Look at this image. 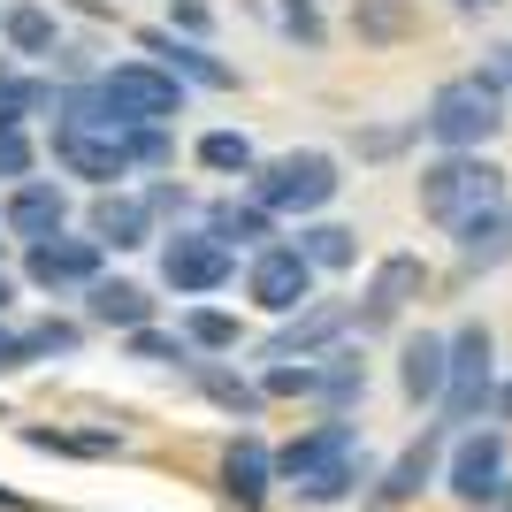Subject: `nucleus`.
<instances>
[{"mask_svg":"<svg viewBox=\"0 0 512 512\" xmlns=\"http://www.w3.org/2000/svg\"><path fill=\"white\" fill-rule=\"evenodd\" d=\"M505 123H512V115H505V85H497L490 69L444 77V85L428 92V107H421V130H428L444 153H482Z\"/></svg>","mask_w":512,"mask_h":512,"instance_id":"nucleus-1","label":"nucleus"},{"mask_svg":"<svg viewBox=\"0 0 512 512\" xmlns=\"http://www.w3.org/2000/svg\"><path fill=\"white\" fill-rule=\"evenodd\" d=\"M337 192H344V169H337V153H321V146H291L245 176V199L260 214H299V222H314Z\"/></svg>","mask_w":512,"mask_h":512,"instance_id":"nucleus-2","label":"nucleus"},{"mask_svg":"<svg viewBox=\"0 0 512 512\" xmlns=\"http://www.w3.org/2000/svg\"><path fill=\"white\" fill-rule=\"evenodd\" d=\"M413 199H421L428 222H467V214L482 207H505V169H497L490 153H436V161H421V176H413Z\"/></svg>","mask_w":512,"mask_h":512,"instance_id":"nucleus-3","label":"nucleus"},{"mask_svg":"<svg viewBox=\"0 0 512 512\" xmlns=\"http://www.w3.org/2000/svg\"><path fill=\"white\" fill-rule=\"evenodd\" d=\"M92 85H100V107H107L115 130H169L176 115H184V92H192V85H176L161 62H146V54L107 62Z\"/></svg>","mask_w":512,"mask_h":512,"instance_id":"nucleus-4","label":"nucleus"},{"mask_svg":"<svg viewBox=\"0 0 512 512\" xmlns=\"http://www.w3.org/2000/svg\"><path fill=\"white\" fill-rule=\"evenodd\" d=\"M444 421L436 428H474L482 413L497 406V344H490V329L482 321H467L459 337H451V360H444Z\"/></svg>","mask_w":512,"mask_h":512,"instance_id":"nucleus-5","label":"nucleus"},{"mask_svg":"<svg viewBox=\"0 0 512 512\" xmlns=\"http://www.w3.org/2000/svg\"><path fill=\"white\" fill-rule=\"evenodd\" d=\"M100 276H107V253H100V237H85V230H62V237H46V245H23V283L46 291V299L92 291Z\"/></svg>","mask_w":512,"mask_h":512,"instance_id":"nucleus-6","label":"nucleus"},{"mask_svg":"<svg viewBox=\"0 0 512 512\" xmlns=\"http://www.w3.org/2000/svg\"><path fill=\"white\" fill-rule=\"evenodd\" d=\"M161 283H169L176 299H214L222 283H237V253L230 245H214L207 230H169L161 237Z\"/></svg>","mask_w":512,"mask_h":512,"instance_id":"nucleus-7","label":"nucleus"},{"mask_svg":"<svg viewBox=\"0 0 512 512\" xmlns=\"http://www.w3.org/2000/svg\"><path fill=\"white\" fill-rule=\"evenodd\" d=\"M245 299H253L260 314H276V321L314 306V268H306V253L291 237H276V245H260V253L245 260Z\"/></svg>","mask_w":512,"mask_h":512,"instance_id":"nucleus-8","label":"nucleus"},{"mask_svg":"<svg viewBox=\"0 0 512 512\" xmlns=\"http://www.w3.org/2000/svg\"><path fill=\"white\" fill-rule=\"evenodd\" d=\"M360 421H314L306 436H291V444L276 451V482L283 490H306V482H321V474H337L344 459H360Z\"/></svg>","mask_w":512,"mask_h":512,"instance_id":"nucleus-9","label":"nucleus"},{"mask_svg":"<svg viewBox=\"0 0 512 512\" xmlns=\"http://www.w3.org/2000/svg\"><path fill=\"white\" fill-rule=\"evenodd\" d=\"M421 291H428L421 253H383V260H375V276H367V291H360V306H352V329H360V337H383Z\"/></svg>","mask_w":512,"mask_h":512,"instance_id":"nucleus-10","label":"nucleus"},{"mask_svg":"<svg viewBox=\"0 0 512 512\" xmlns=\"http://www.w3.org/2000/svg\"><path fill=\"white\" fill-rule=\"evenodd\" d=\"M54 169L92 192H123V176H138L123 153V130H54Z\"/></svg>","mask_w":512,"mask_h":512,"instance_id":"nucleus-11","label":"nucleus"},{"mask_svg":"<svg viewBox=\"0 0 512 512\" xmlns=\"http://www.w3.org/2000/svg\"><path fill=\"white\" fill-rule=\"evenodd\" d=\"M0 230L23 237V245L62 237L69 230V192L54 184V176H23V184H8V199H0Z\"/></svg>","mask_w":512,"mask_h":512,"instance_id":"nucleus-12","label":"nucleus"},{"mask_svg":"<svg viewBox=\"0 0 512 512\" xmlns=\"http://www.w3.org/2000/svg\"><path fill=\"white\" fill-rule=\"evenodd\" d=\"M444 482L467 505H497L505 497V428H467L459 451H451V467H444Z\"/></svg>","mask_w":512,"mask_h":512,"instance_id":"nucleus-13","label":"nucleus"},{"mask_svg":"<svg viewBox=\"0 0 512 512\" xmlns=\"http://www.w3.org/2000/svg\"><path fill=\"white\" fill-rule=\"evenodd\" d=\"M138 46H146V62L169 69L176 85H207V92H230V85H237V69L222 62L207 39H176L169 23H161V31H138Z\"/></svg>","mask_w":512,"mask_h":512,"instance_id":"nucleus-14","label":"nucleus"},{"mask_svg":"<svg viewBox=\"0 0 512 512\" xmlns=\"http://www.w3.org/2000/svg\"><path fill=\"white\" fill-rule=\"evenodd\" d=\"M344 329H352V314H344V306H329V299H314V306H299L276 337L260 344V360H268V367H283V360H321L329 344H344Z\"/></svg>","mask_w":512,"mask_h":512,"instance_id":"nucleus-15","label":"nucleus"},{"mask_svg":"<svg viewBox=\"0 0 512 512\" xmlns=\"http://www.w3.org/2000/svg\"><path fill=\"white\" fill-rule=\"evenodd\" d=\"M85 237H100V253H107V245H115V253H138V245L161 237V222H153L146 192H92Z\"/></svg>","mask_w":512,"mask_h":512,"instance_id":"nucleus-16","label":"nucleus"},{"mask_svg":"<svg viewBox=\"0 0 512 512\" xmlns=\"http://www.w3.org/2000/svg\"><path fill=\"white\" fill-rule=\"evenodd\" d=\"M268 490H276V451L260 444L253 428H237L230 444H222V497H230L237 512H260Z\"/></svg>","mask_w":512,"mask_h":512,"instance_id":"nucleus-17","label":"nucleus"},{"mask_svg":"<svg viewBox=\"0 0 512 512\" xmlns=\"http://www.w3.org/2000/svg\"><path fill=\"white\" fill-rule=\"evenodd\" d=\"M199 230L214 237V245H230V253H260V245H276V214H260L253 199H207L199 207Z\"/></svg>","mask_w":512,"mask_h":512,"instance_id":"nucleus-18","label":"nucleus"},{"mask_svg":"<svg viewBox=\"0 0 512 512\" xmlns=\"http://www.w3.org/2000/svg\"><path fill=\"white\" fill-rule=\"evenodd\" d=\"M0 39L31 69V62H54V54H62V23H54L46 0H8V8H0Z\"/></svg>","mask_w":512,"mask_h":512,"instance_id":"nucleus-19","label":"nucleus"},{"mask_svg":"<svg viewBox=\"0 0 512 512\" xmlns=\"http://www.w3.org/2000/svg\"><path fill=\"white\" fill-rule=\"evenodd\" d=\"M314 375H321V383H314L321 413H329V421H352V406L367 398V360L352 352V344H329V352L314 360Z\"/></svg>","mask_w":512,"mask_h":512,"instance_id":"nucleus-20","label":"nucleus"},{"mask_svg":"<svg viewBox=\"0 0 512 512\" xmlns=\"http://www.w3.org/2000/svg\"><path fill=\"white\" fill-rule=\"evenodd\" d=\"M444 360H451V337H406L398 344V390H406V406H436L444 398Z\"/></svg>","mask_w":512,"mask_h":512,"instance_id":"nucleus-21","label":"nucleus"},{"mask_svg":"<svg viewBox=\"0 0 512 512\" xmlns=\"http://www.w3.org/2000/svg\"><path fill=\"white\" fill-rule=\"evenodd\" d=\"M85 314L100 321V329H123V337H130V329H146L161 306H153L146 283H130V276H100V283L85 291Z\"/></svg>","mask_w":512,"mask_h":512,"instance_id":"nucleus-22","label":"nucleus"},{"mask_svg":"<svg viewBox=\"0 0 512 512\" xmlns=\"http://www.w3.org/2000/svg\"><path fill=\"white\" fill-rule=\"evenodd\" d=\"M54 77H39V69H23L16 54H0V130H23L31 115H54Z\"/></svg>","mask_w":512,"mask_h":512,"instance_id":"nucleus-23","label":"nucleus"},{"mask_svg":"<svg viewBox=\"0 0 512 512\" xmlns=\"http://www.w3.org/2000/svg\"><path fill=\"white\" fill-rule=\"evenodd\" d=\"M451 253L467 260V268L512 260V207H482V214H467V222H451Z\"/></svg>","mask_w":512,"mask_h":512,"instance_id":"nucleus-24","label":"nucleus"},{"mask_svg":"<svg viewBox=\"0 0 512 512\" xmlns=\"http://www.w3.org/2000/svg\"><path fill=\"white\" fill-rule=\"evenodd\" d=\"M291 245H299L306 253V268H314V276H337V268H352V260H360V245H352V230H344V222H299V237H291Z\"/></svg>","mask_w":512,"mask_h":512,"instance_id":"nucleus-25","label":"nucleus"},{"mask_svg":"<svg viewBox=\"0 0 512 512\" xmlns=\"http://www.w3.org/2000/svg\"><path fill=\"white\" fill-rule=\"evenodd\" d=\"M436 436H444V428H428L413 451H398V467L375 482V505H406V497H421V490H428V474H436Z\"/></svg>","mask_w":512,"mask_h":512,"instance_id":"nucleus-26","label":"nucleus"},{"mask_svg":"<svg viewBox=\"0 0 512 512\" xmlns=\"http://www.w3.org/2000/svg\"><path fill=\"white\" fill-rule=\"evenodd\" d=\"M31 451H54V459H115L123 436L115 428H23Z\"/></svg>","mask_w":512,"mask_h":512,"instance_id":"nucleus-27","label":"nucleus"},{"mask_svg":"<svg viewBox=\"0 0 512 512\" xmlns=\"http://www.w3.org/2000/svg\"><path fill=\"white\" fill-rule=\"evenodd\" d=\"M123 360H146V367H176V375H192L199 352L184 344V329H161V321H146V329H130V337H123Z\"/></svg>","mask_w":512,"mask_h":512,"instance_id":"nucleus-28","label":"nucleus"},{"mask_svg":"<svg viewBox=\"0 0 512 512\" xmlns=\"http://www.w3.org/2000/svg\"><path fill=\"white\" fill-rule=\"evenodd\" d=\"M192 383L207 390L222 413H245V421L268 406V398H260V383H245V375H237V367H222V360H199V367H192Z\"/></svg>","mask_w":512,"mask_h":512,"instance_id":"nucleus-29","label":"nucleus"},{"mask_svg":"<svg viewBox=\"0 0 512 512\" xmlns=\"http://www.w3.org/2000/svg\"><path fill=\"white\" fill-rule=\"evenodd\" d=\"M199 169H214V176H237V184H245V176L260 169V153H253V138H245V130H207V138H199Z\"/></svg>","mask_w":512,"mask_h":512,"instance_id":"nucleus-30","label":"nucleus"},{"mask_svg":"<svg viewBox=\"0 0 512 512\" xmlns=\"http://www.w3.org/2000/svg\"><path fill=\"white\" fill-rule=\"evenodd\" d=\"M176 329H184V344H192V352H237V337H245V329H237V314H222V306H184V321H176Z\"/></svg>","mask_w":512,"mask_h":512,"instance_id":"nucleus-31","label":"nucleus"},{"mask_svg":"<svg viewBox=\"0 0 512 512\" xmlns=\"http://www.w3.org/2000/svg\"><path fill=\"white\" fill-rule=\"evenodd\" d=\"M77 344H85V329H77V321H31V329H23V360L39 367V360H77Z\"/></svg>","mask_w":512,"mask_h":512,"instance_id":"nucleus-32","label":"nucleus"},{"mask_svg":"<svg viewBox=\"0 0 512 512\" xmlns=\"http://www.w3.org/2000/svg\"><path fill=\"white\" fill-rule=\"evenodd\" d=\"M406 0H352V31H360L367 46H390V39H406Z\"/></svg>","mask_w":512,"mask_h":512,"instance_id":"nucleus-33","label":"nucleus"},{"mask_svg":"<svg viewBox=\"0 0 512 512\" xmlns=\"http://www.w3.org/2000/svg\"><path fill=\"white\" fill-rule=\"evenodd\" d=\"M367 474L375 467H367V451H360V459H344L337 474H321V482H306V490H291V497H299V505H344V497L367 490Z\"/></svg>","mask_w":512,"mask_h":512,"instance_id":"nucleus-34","label":"nucleus"},{"mask_svg":"<svg viewBox=\"0 0 512 512\" xmlns=\"http://www.w3.org/2000/svg\"><path fill=\"white\" fill-rule=\"evenodd\" d=\"M123 153H130V169H138V176H161L176 161V138H169V130H123Z\"/></svg>","mask_w":512,"mask_h":512,"instance_id":"nucleus-35","label":"nucleus"},{"mask_svg":"<svg viewBox=\"0 0 512 512\" xmlns=\"http://www.w3.org/2000/svg\"><path fill=\"white\" fill-rule=\"evenodd\" d=\"M31 169H39V146H31V130H0V184H23Z\"/></svg>","mask_w":512,"mask_h":512,"instance_id":"nucleus-36","label":"nucleus"},{"mask_svg":"<svg viewBox=\"0 0 512 512\" xmlns=\"http://www.w3.org/2000/svg\"><path fill=\"white\" fill-rule=\"evenodd\" d=\"M276 16H283V31H291L299 46H321V39H329V23L314 16V0H276Z\"/></svg>","mask_w":512,"mask_h":512,"instance_id":"nucleus-37","label":"nucleus"},{"mask_svg":"<svg viewBox=\"0 0 512 512\" xmlns=\"http://www.w3.org/2000/svg\"><path fill=\"white\" fill-rule=\"evenodd\" d=\"M146 207H153V222H161V214H176V230H184V214H192L199 199L184 192V184H169V176H153V184H146Z\"/></svg>","mask_w":512,"mask_h":512,"instance_id":"nucleus-38","label":"nucleus"},{"mask_svg":"<svg viewBox=\"0 0 512 512\" xmlns=\"http://www.w3.org/2000/svg\"><path fill=\"white\" fill-rule=\"evenodd\" d=\"M169 31H176V39H207L214 8H207V0H169Z\"/></svg>","mask_w":512,"mask_h":512,"instance_id":"nucleus-39","label":"nucleus"},{"mask_svg":"<svg viewBox=\"0 0 512 512\" xmlns=\"http://www.w3.org/2000/svg\"><path fill=\"white\" fill-rule=\"evenodd\" d=\"M23 367H31V360H23V329H16V321H0V375H23Z\"/></svg>","mask_w":512,"mask_h":512,"instance_id":"nucleus-40","label":"nucleus"},{"mask_svg":"<svg viewBox=\"0 0 512 512\" xmlns=\"http://www.w3.org/2000/svg\"><path fill=\"white\" fill-rule=\"evenodd\" d=\"M8 306H16V276L0 268V321H8Z\"/></svg>","mask_w":512,"mask_h":512,"instance_id":"nucleus-41","label":"nucleus"},{"mask_svg":"<svg viewBox=\"0 0 512 512\" xmlns=\"http://www.w3.org/2000/svg\"><path fill=\"white\" fill-rule=\"evenodd\" d=\"M0 512H39V505H23L16 490H0Z\"/></svg>","mask_w":512,"mask_h":512,"instance_id":"nucleus-42","label":"nucleus"},{"mask_svg":"<svg viewBox=\"0 0 512 512\" xmlns=\"http://www.w3.org/2000/svg\"><path fill=\"white\" fill-rule=\"evenodd\" d=\"M451 8H467V16H474V8H497V0H451Z\"/></svg>","mask_w":512,"mask_h":512,"instance_id":"nucleus-43","label":"nucleus"},{"mask_svg":"<svg viewBox=\"0 0 512 512\" xmlns=\"http://www.w3.org/2000/svg\"><path fill=\"white\" fill-rule=\"evenodd\" d=\"M497 413H505V421H512V390H497Z\"/></svg>","mask_w":512,"mask_h":512,"instance_id":"nucleus-44","label":"nucleus"},{"mask_svg":"<svg viewBox=\"0 0 512 512\" xmlns=\"http://www.w3.org/2000/svg\"><path fill=\"white\" fill-rule=\"evenodd\" d=\"M490 77H497V85H505V100H512V69H490Z\"/></svg>","mask_w":512,"mask_h":512,"instance_id":"nucleus-45","label":"nucleus"},{"mask_svg":"<svg viewBox=\"0 0 512 512\" xmlns=\"http://www.w3.org/2000/svg\"><path fill=\"white\" fill-rule=\"evenodd\" d=\"M0 245H8V230H0Z\"/></svg>","mask_w":512,"mask_h":512,"instance_id":"nucleus-46","label":"nucleus"}]
</instances>
